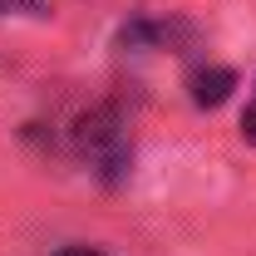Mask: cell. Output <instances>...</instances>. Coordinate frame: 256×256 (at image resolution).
Wrapping results in <instances>:
<instances>
[{"instance_id": "1", "label": "cell", "mask_w": 256, "mask_h": 256, "mask_svg": "<svg viewBox=\"0 0 256 256\" xmlns=\"http://www.w3.org/2000/svg\"><path fill=\"white\" fill-rule=\"evenodd\" d=\"M79 153L94 158L104 172H124L128 168V138H124V128H118V118L108 108L84 118V128H79Z\"/></svg>"}, {"instance_id": "2", "label": "cell", "mask_w": 256, "mask_h": 256, "mask_svg": "<svg viewBox=\"0 0 256 256\" xmlns=\"http://www.w3.org/2000/svg\"><path fill=\"white\" fill-rule=\"evenodd\" d=\"M192 84V104H202V108H217L232 89H236V74L232 69H197L188 79Z\"/></svg>"}, {"instance_id": "3", "label": "cell", "mask_w": 256, "mask_h": 256, "mask_svg": "<svg viewBox=\"0 0 256 256\" xmlns=\"http://www.w3.org/2000/svg\"><path fill=\"white\" fill-rule=\"evenodd\" d=\"M242 138H246V143L256 148V98H252V108L242 114Z\"/></svg>"}, {"instance_id": "4", "label": "cell", "mask_w": 256, "mask_h": 256, "mask_svg": "<svg viewBox=\"0 0 256 256\" xmlns=\"http://www.w3.org/2000/svg\"><path fill=\"white\" fill-rule=\"evenodd\" d=\"M44 0H0V15H10V10H40Z\"/></svg>"}, {"instance_id": "5", "label": "cell", "mask_w": 256, "mask_h": 256, "mask_svg": "<svg viewBox=\"0 0 256 256\" xmlns=\"http://www.w3.org/2000/svg\"><path fill=\"white\" fill-rule=\"evenodd\" d=\"M54 256H104V252H94V246H64V252H54Z\"/></svg>"}]
</instances>
